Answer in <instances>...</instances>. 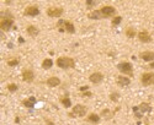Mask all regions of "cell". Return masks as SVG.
<instances>
[{
	"label": "cell",
	"instance_id": "6da1fadb",
	"mask_svg": "<svg viewBox=\"0 0 154 125\" xmlns=\"http://www.w3.org/2000/svg\"><path fill=\"white\" fill-rule=\"evenodd\" d=\"M55 64H57L58 67L65 70V69H73L75 66V61H74V59L69 58V57H60L57 59Z\"/></svg>",
	"mask_w": 154,
	"mask_h": 125
},
{
	"label": "cell",
	"instance_id": "7a4b0ae2",
	"mask_svg": "<svg viewBox=\"0 0 154 125\" xmlns=\"http://www.w3.org/2000/svg\"><path fill=\"white\" fill-rule=\"evenodd\" d=\"M57 27L60 32H63V31H67L68 33H74L75 32L74 23L71 22V21H68V20H59L57 22Z\"/></svg>",
	"mask_w": 154,
	"mask_h": 125
},
{
	"label": "cell",
	"instance_id": "3957f363",
	"mask_svg": "<svg viewBox=\"0 0 154 125\" xmlns=\"http://www.w3.org/2000/svg\"><path fill=\"white\" fill-rule=\"evenodd\" d=\"M117 69L120 70L122 74L127 75V76H133V66H132L131 62L128 61H121L117 64Z\"/></svg>",
	"mask_w": 154,
	"mask_h": 125
},
{
	"label": "cell",
	"instance_id": "277c9868",
	"mask_svg": "<svg viewBox=\"0 0 154 125\" xmlns=\"http://www.w3.org/2000/svg\"><path fill=\"white\" fill-rule=\"evenodd\" d=\"M64 12V9L63 8H58V6H50L47 10L46 13L48 17H60Z\"/></svg>",
	"mask_w": 154,
	"mask_h": 125
},
{
	"label": "cell",
	"instance_id": "5b68a950",
	"mask_svg": "<svg viewBox=\"0 0 154 125\" xmlns=\"http://www.w3.org/2000/svg\"><path fill=\"white\" fill-rule=\"evenodd\" d=\"M141 82L143 86L154 85V72H144L141 76Z\"/></svg>",
	"mask_w": 154,
	"mask_h": 125
},
{
	"label": "cell",
	"instance_id": "8992f818",
	"mask_svg": "<svg viewBox=\"0 0 154 125\" xmlns=\"http://www.w3.org/2000/svg\"><path fill=\"white\" fill-rule=\"evenodd\" d=\"M100 11H101V13H102L104 18L111 17V16H114L115 13H116V9L114 8V6H111V5H106V6H102V8L100 9Z\"/></svg>",
	"mask_w": 154,
	"mask_h": 125
},
{
	"label": "cell",
	"instance_id": "52a82bcc",
	"mask_svg": "<svg viewBox=\"0 0 154 125\" xmlns=\"http://www.w3.org/2000/svg\"><path fill=\"white\" fill-rule=\"evenodd\" d=\"M24 15L25 16H30V17H33V16H37L40 15V9L37 5H30L27 6L24 11Z\"/></svg>",
	"mask_w": 154,
	"mask_h": 125
},
{
	"label": "cell",
	"instance_id": "ba28073f",
	"mask_svg": "<svg viewBox=\"0 0 154 125\" xmlns=\"http://www.w3.org/2000/svg\"><path fill=\"white\" fill-rule=\"evenodd\" d=\"M12 25H14V20H11V18H1V21H0V28L4 32L10 31Z\"/></svg>",
	"mask_w": 154,
	"mask_h": 125
},
{
	"label": "cell",
	"instance_id": "9c48e42d",
	"mask_svg": "<svg viewBox=\"0 0 154 125\" xmlns=\"http://www.w3.org/2000/svg\"><path fill=\"white\" fill-rule=\"evenodd\" d=\"M21 76H22V80L25 82H32L35 80V72L31 69H25L22 74H21Z\"/></svg>",
	"mask_w": 154,
	"mask_h": 125
},
{
	"label": "cell",
	"instance_id": "30bf717a",
	"mask_svg": "<svg viewBox=\"0 0 154 125\" xmlns=\"http://www.w3.org/2000/svg\"><path fill=\"white\" fill-rule=\"evenodd\" d=\"M89 80L91 83H95V85H99V83L102 82L104 80V75L101 72H93L91 75L89 76Z\"/></svg>",
	"mask_w": 154,
	"mask_h": 125
},
{
	"label": "cell",
	"instance_id": "8fae6325",
	"mask_svg": "<svg viewBox=\"0 0 154 125\" xmlns=\"http://www.w3.org/2000/svg\"><path fill=\"white\" fill-rule=\"evenodd\" d=\"M73 113L76 116H84L86 114V107L83 106V104H76L73 107Z\"/></svg>",
	"mask_w": 154,
	"mask_h": 125
},
{
	"label": "cell",
	"instance_id": "7c38bea8",
	"mask_svg": "<svg viewBox=\"0 0 154 125\" xmlns=\"http://www.w3.org/2000/svg\"><path fill=\"white\" fill-rule=\"evenodd\" d=\"M139 58L144 61H154V52H150V50H145V52H142L139 53Z\"/></svg>",
	"mask_w": 154,
	"mask_h": 125
},
{
	"label": "cell",
	"instance_id": "4fadbf2b",
	"mask_svg": "<svg viewBox=\"0 0 154 125\" xmlns=\"http://www.w3.org/2000/svg\"><path fill=\"white\" fill-rule=\"evenodd\" d=\"M138 39L142 42V43H149V42H152V37H150V34L147 32V31H141V32H138Z\"/></svg>",
	"mask_w": 154,
	"mask_h": 125
},
{
	"label": "cell",
	"instance_id": "5bb4252c",
	"mask_svg": "<svg viewBox=\"0 0 154 125\" xmlns=\"http://www.w3.org/2000/svg\"><path fill=\"white\" fill-rule=\"evenodd\" d=\"M116 82H117L118 86L126 87V86H128L130 83H131V79L130 77H126V76H118V77L116 79Z\"/></svg>",
	"mask_w": 154,
	"mask_h": 125
},
{
	"label": "cell",
	"instance_id": "9a60e30c",
	"mask_svg": "<svg viewBox=\"0 0 154 125\" xmlns=\"http://www.w3.org/2000/svg\"><path fill=\"white\" fill-rule=\"evenodd\" d=\"M46 83H47V85L50 86V87H57V86L60 85V80H59L58 77H55V76H52V77L47 79Z\"/></svg>",
	"mask_w": 154,
	"mask_h": 125
},
{
	"label": "cell",
	"instance_id": "2e32d148",
	"mask_svg": "<svg viewBox=\"0 0 154 125\" xmlns=\"http://www.w3.org/2000/svg\"><path fill=\"white\" fill-rule=\"evenodd\" d=\"M26 32H27V34H29V36H31V37H36L37 34L40 33V30L37 28L36 26H33V25H30V26H27V28H26Z\"/></svg>",
	"mask_w": 154,
	"mask_h": 125
},
{
	"label": "cell",
	"instance_id": "e0dca14e",
	"mask_svg": "<svg viewBox=\"0 0 154 125\" xmlns=\"http://www.w3.org/2000/svg\"><path fill=\"white\" fill-rule=\"evenodd\" d=\"M100 115L99 114H96V113H91V114H89L88 118H86V121L89 123H93V124H99L100 123Z\"/></svg>",
	"mask_w": 154,
	"mask_h": 125
},
{
	"label": "cell",
	"instance_id": "ac0fdd59",
	"mask_svg": "<svg viewBox=\"0 0 154 125\" xmlns=\"http://www.w3.org/2000/svg\"><path fill=\"white\" fill-rule=\"evenodd\" d=\"M138 109L141 110V113H150L152 112V107L149 106L148 103H145V102H142L141 104H139Z\"/></svg>",
	"mask_w": 154,
	"mask_h": 125
},
{
	"label": "cell",
	"instance_id": "d6986e66",
	"mask_svg": "<svg viewBox=\"0 0 154 125\" xmlns=\"http://www.w3.org/2000/svg\"><path fill=\"white\" fill-rule=\"evenodd\" d=\"M35 104H36V98L35 97H30V98L22 101V106H25L26 108H32Z\"/></svg>",
	"mask_w": 154,
	"mask_h": 125
},
{
	"label": "cell",
	"instance_id": "ffe728a7",
	"mask_svg": "<svg viewBox=\"0 0 154 125\" xmlns=\"http://www.w3.org/2000/svg\"><path fill=\"white\" fill-rule=\"evenodd\" d=\"M88 17L89 18H91V20H99V18H104V16H102V13H101V11L100 10H94V11H91L88 15Z\"/></svg>",
	"mask_w": 154,
	"mask_h": 125
},
{
	"label": "cell",
	"instance_id": "44dd1931",
	"mask_svg": "<svg viewBox=\"0 0 154 125\" xmlns=\"http://www.w3.org/2000/svg\"><path fill=\"white\" fill-rule=\"evenodd\" d=\"M124 34L128 38H133L137 36V31L135 30V27H127V28L124 30Z\"/></svg>",
	"mask_w": 154,
	"mask_h": 125
},
{
	"label": "cell",
	"instance_id": "7402d4cb",
	"mask_svg": "<svg viewBox=\"0 0 154 125\" xmlns=\"http://www.w3.org/2000/svg\"><path fill=\"white\" fill-rule=\"evenodd\" d=\"M53 66V60L50 59V58H46L43 61H42V67L45 69V70H48V69H51Z\"/></svg>",
	"mask_w": 154,
	"mask_h": 125
},
{
	"label": "cell",
	"instance_id": "603a6c76",
	"mask_svg": "<svg viewBox=\"0 0 154 125\" xmlns=\"http://www.w3.org/2000/svg\"><path fill=\"white\" fill-rule=\"evenodd\" d=\"M60 103L63 104V107H65V108L72 107V101L69 97H63V98H60Z\"/></svg>",
	"mask_w": 154,
	"mask_h": 125
},
{
	"label": "cell",
	"instance_id": "cb8c5ba5",
	"mask_svg": "<svg viewBox=\"0 0 154 125\" xmlns=\"http://www.w3.org/2000/svg\"><path fill=\"white\" fill-rule=\"evenodd\" d=\"M101 115L105 118V119H111V118L114 116V113H111L109 109H104L101 112Z\"/></svg>",
	"mask_w": 154,
	"mask_h": 125
},
{
	"label": "cell",
	"instance_id": "d4e9b609",
	"mask_svg": "<svg viewBox=\"0 0 154 125\" xmlns=\"http://www.w3.org/2000/svg\"><path fill=\"white\" fill-rule=\"evenodd\" d=\"M0 16H1L3 18H11L14 20V15L9 11V10H6V11H3L1 13H0Z\"/></svg>",
	"mask_w": 154,
	"mask_h": 125
},
{
	"label": "cell",
	"instance_id": "484cf974",
	"mask_svg": "<svg viewBox=\"0 0 154 125\" xmlns=\"http://www.w3.org/2000/svg\"><path fill=\"white\" fill-rule=\"evenodd\" d=\"M121 22H122V17H121V16H116V17L112 18V22H111V23H112L114 27H116V26L120 25Z\"/></svg>",
	"mask_w": 154,
	"mask_h": 125
},
{
	"label": "cell",
	"instance_id": "4316f807",
	"mask_svg": "<svg viewBox=\"0 0 154 125\" xmlns=\"http://www.w3.org/2000/svg\"><path fill=\"white\" fill-rule=\"evenodd\" d=\"M8 89H9V92H16L17 91V85L16 83H9Z\"/></svg>",
	"mask_w": 154,
	"mask_h": 125
},
{
	"label": "cell",
	"instance_id": "83f0119b",
	"mask_svg": "<svg viewBox=\"0 0 154 125\" xmlns=\"http://www.w3.org/2000/svg\"><path fill=\"white\" fill-rule=\"evenodd\" d=\"M20 64V60L19 59H11V60H8V65L9 66H17Z\"/></svg>",
	"mask_w": 154,
	"mask_h": 125
},
{
	"label": "cell",
	"instance_id": "f1b7e54d",
	"mask_svg": "<svg viewBox=\"0 0 154 125\" xmlns=\"http://www.w3.org/2000/svg\"><path fill=\"white\" fill-rule=\"evenodd\" d=\"M118 98H120V94H118L117 92H112V93L110 94V99L112 101V102H117Z\"/></svg>",
	"mask_w": 154,
	"mask_h": 125
},
{
	"label": "cell",
	"instance_id": "f546056e",
	"mask_svg": "<svg viewBox=\"0 0 154 125\" xmlns=\"http://www.w3.org/2000/svg\"><path fill=\"white\" fill-rule=\"evenodd\" d=\"M85 4H86L88 6H90V8H93V6L96 5V1H94V0H86Z\"/></svg>",
	"mask_w": 154,
	"mask_h": 125
},
{
	"label": "cell",
	"instance_id": "4dcf8cb0",
	"mask_svg": "<svg viewBox=\"0 0 154 125\" xmlns=\"http://www.w3.org/2000/svg\"><path fill=\"white\" fill-rule=\"evenodd\" d=\"M93 96V93L90 92V91H86V92H83L81 93V97H91Z\"/></svg>",
	"mask_w": 154,
	"mask_h": 125
},
{
	"label": "cell",
	"instance_id": "1f68e13d",
	"mask_svg": "<svg viewBox=\"0 0 154 125\" xmlns=\"http://www.w3.org/2000/svg\"><path fill=\"white\" fill-rule=\"evenodd\" d=\"M88 88H89V86H83V87H80V91H81V92H85Z\"/></svg>",
	"mask_w": 154,
	"mask_h": 125
},
{
	"label": "cell",
	"instance_id": "d6a6232c",
	"mask_svg": "<svg viewBox=\"0 0 154 125\" xmlns=\"http://www.w3.org/2000/svg\"><path fill=\"white\" fill-rule=\"evenodd\" d=\"M45 121H46V124H47V125H54V123H53V121H51L50 119H46Z\"/></svg>",
	"mask_w": 154,
	"mask_h": 125
},
{
	"label": "cell",
	"instance_id": "836d02e7",
	"mask_svg": "<svg viewBox=\"0 0 154 125\" xmlns=\"http://www.w3.org/2000/svg\"><path fill=\"white\" fill-rule=\"evenodd\" d=\"M68 116H69V118H75L76 115H75L73 112H71V113H68Z\"/></svg>",
	"mask_w": 154,
	"mask_h": 125
},
{
	"label": "cell",
	"instance_id": "e575fe53",
	"mask_svg": "<svg viewBox=\"0 0 154 125\" xmlns=\"http://www.w3.org/2000/svg\"><path fill=\"white\" fill-rule=\"evenodd\" d=\"M148 67H149V69H154V61H152V62H150Z\"/></svg>",
	"mask_w": 154,
	"mask_h": 125
}]
</instances>
